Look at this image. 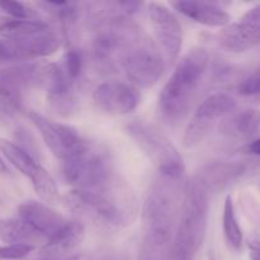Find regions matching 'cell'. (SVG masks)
<instances>
[{
	"mask_svg": "<svg viewBox=\"0 0 260 260\" xmlns=\"http://www.w3.org/2000/svg\"><path fill=\"white\" fill-rule=\"evenodd\" d=\"M63 202L76 215L106 230L131 225L139 213L136 196L116 174L95 189H73L66 193Z\"/></svg>",
	"mask_w": 260,
	"mask_h": 260,
	"instance_id": "1",
	"label": "cell"
},
{
	"mask_svg": "<svg viewBox=\"0 0 260 260\" xmlns=\"http://www.w3.org/2000/svg\"><path fill=\"white\" fill-rule=\"evenodd\" d=\"M208 60L206 48L194 47L178 61L157 99V114L165 124L178 126L188 116L207 70Z\"/></svg>",
	"mask_w": 260,
	"mask_h": 260,
	"instance_id": "2",
	"label": "cell"
},
{
	"mask_svg": "<svg viewBox=\"0 0 260 260\" xmlns=\"http://www.w3.org/2000/svg\"><path fill=\"white\" fill-rule=\"evenodd\" d=\"M183 177L157 173L142 206V226L146 240L164 246L173 239L184 194Z\"/></svg>",
	"mask_w": 260,
	"mask_h": 260,
	"instance_id": "3",
	"label": "cell"
},
{
	"mask_svg": "<svg viewBox=\"0 0 260 260\" xmlns=\"http://www.w3.org/2000/svg\"><path fill=\"white\" fill-rule=\"evenodd\" d=\"M210 211V188L198 175L184 187L182 207L173 236L175 260H193L206 238Z\"/></svg>",
	"mask_w": 260,
	"mask_h": 260,
	"instance_id": "4",
	"label": "cell"
},
{
	"mask_svg": "<svg viewBox=\"0 0 260 260\" xmlns=\"http://www.w3.org/2000/svg\"><path fill=\"white\" fill-rule=\"evenodd\" d=\"M119 66L134 85L146 89L161 79L167 63L156 42L134 23L122 48Z\"/></svg>",
	"mask_w": 260,
	"mask_h": 260,
	"instance_id": "5",
	"label": "cell"
},
{
	"mask_svg": "<svg viewBox=\"0 0 260 260\" xmlns=\"http://www.w3.org/2000/svg\"><path fill=\"white\" fill-rule=\"evenodd\" d=\"M126 132L147 159L157 168L159 174L172 177L184 175L182 155L159 127L144 119H135L127 124Z\"/></svg>",
	"mask_w": 260,
	"mask_h": 260,
	"instance_id": "6",
	"label": "cell"
},
{
	"mask_svg": "<svg viewBox=\"0 0 260 260\" xmlns=\"http://www.w3.org/2000/svg\"><path fill=\"white\" fill-rule=\"evenodd\" d=\"M113 175L108 155L90 142L83 151L63 161V177L74 189H95Z\"/></svg>",
	"mask_w": 260,
	"mask_h": 260,
	"instance_id": "7",
	"label": "cell"
},
{
	"mask_svg": "<svg viewBox=\"0 0 260 260\" xmlns=\"http://www.w3.org/2000/svg\"><path fill=\"white\" fill-rule=\"evenodd\" d=\"M40 63H18L0 70V116L12 118L23 108V94L38 85Z\"/></svg>",
	"mask_w": 260,
	"mask_h": 260,
	"instance_id": "8",
	"label": "cell"
},
{
	"mask_svg": "<svg viewBox=\"0 0 260 260\" xmlns=\"http://www.w3.org/2000/svg\"><path fill=\"white\" fill-rule=\"evenodd\" d=\"M236 106V101L230 94L215 93L208 95L198 106L185 127L182 140L183 146L185 149L198 146L210 134L216 122L233 113Z\"/></svg>",
	"mask_w": 260,
	"mask_h": 260,
	"instance_id": "9",
	"label": "cell"
},
{
	"mask_svg": "<svg viewBox=\"0 0 260 260\" xmlns=\"http://www.w3.org/2000/svg\"><path fill=\"white\" fill-rule=\"evenodd\" d=\"M0 152L5 159L24 177L32 182L35 192L45 203H55L58 200V188L52 175L33 159L32 155L19 145L0 137Z\"/></svg>",
	"mask_w": 260,
	"mask_h": 260,
	"instance_id": "10",
	"label": "cell"
},
{
	"mask_svg": "<svg viewBox=\"0 0 260 260\" xmlns=\"http://www.w3.org/2000/svg\"><path fill=\"white\" fill-rule=\"evenodd\" d=\"M28 117L38 129L53 156L60 159L62 162L78 155L89 145V142L79 134L78 129L69 124L48 119L33 111L29 112Z\"/></svg>",
	"mask_w": 260,
	"mask_h": 260,
	"instance_id": "11",
	"label": "cell"
},
{
	"mask_svg": "<svg viewBox=\"0 0 260 260\" xmlns=\"http://www.w3.org/2000/svg\"><path fill=\"white\" fill-rule=\"evenodd\" d=\"M156 45L164 57L165 63H175L179 58L183 45V30L179 20L169 8L157 2L147 5Z\"/></svg>",
	"mask_w": 260,
	"mask_h": 260,
	"instance_id": "12",
	"label": "cell"
},
{
	"mask_svg": "<svg viewBox=\"0 0 260 260\" xmlns=\"http://www.w3.org/2000/svg\"><path fill=\"white\" fill-rule=\"evenodd\" d=\"M260 43V4L250 8L238 22L228 24L218 36L222 50L241 53Z\"/></svg>",
	"mask_w": 260,
	"mask_h": 260,
	"instance_id": "13",
	"label": "cell"
},
{
	"mask_svg": "<svg viewBox=\"0 0 260 260\" xmlns=\"http://www.w3.org/2000/svg\"><path fill=\"white\" fill-rule=\"evenodd\" d=\"M93 101L96 108L114 116L131 113L140 103V94L134 85L123 81H106L95 88Z\"/></svg>",
	"mask_w": 260,
	"mask_h": 260,
	"instance_id": "14",
	"label": "cell"
},
{
	"mask_svg": "<svg viewBox=\"0 0 260 260\" xmlns=\"http://www.w3.org/2000/svg\"><path fill=\"white\" fill-rule=\"evenodd\" d=\"M18 217L30 226L43 240L53 235L62 228L66 220L47 203L38 201H25L18 207Z\"/></svg>",
	"mask_w": 260,
	"mask_h": 260,
	"instance_id": "15",
	"label": "cell"
},
{
	"mask_svg": "<svg viewBox=\"0 0 260 260\" xmlns=\"http://www.w3.org/2000/svg\"><path fill=\"white\" fill-rule=\"evenodd\" d=\"M85 238V226L78 220L66 221L62 228L56 231L43 243L41 254L45 258H62L75 250Z\"/></svg>",
	"mask_w": 260,
	"mask_h": 260,
	"instance_id": "16",
	"label": "cell"
},
{
	"mask_svg": "<svg viewBox=\"0 0 260 260\" xmlns=\"http://www.w3.org/2000/svg\"><path fill=\"white\" fill-rule=\"evenodd\" d=\"M170 5L184 17L207 27H226L230 23V14L216 3L178 0Z\"/></svg>",
	"mask_w": 260,
	"mask_h": 260,
	"instance_id": "17",
	"label": "cell"
},
{
	"mask_svg": "<svg viewBox=\"0 0 260 260\" xmlns=\"http://www.w3.org/2000/svg\"><path fill=\"white\" fill-rule=\"evenodd\" d=\"M0 240L8 245L36 246L38 243H45L43 238L19 217L0 220Z\"/></svg>",
	"mask_w": 260,
	"mask_h": 260,
	"instance_id": "18",
	"label": "cell"
},
{
	"mask_svg": "<svg viewBox=\"0 0 260 260\" xmlns=\"http://www.w3.org/2000/svg\"><path fill=\"white\" fill-rule=\"evenodd\" d=\"M260 129V111L248 109L223 122L222 132L236 139H250Z\"/></svg>",
	"mask_w": 260,
	"mask_h": 260,
	"instance_id": "19",
	"label": "cell"
},
{
	"mask_svg": "<svg viewBox=\"0 0 260 260\" xmlns=\"http://www.w3.org/2000/svg\"><path fill=\"white\" fill-rule=\"evenodd\" d=\"M52 29L47 23L35 19H8L0 24V37L3 40H18L30 37Z\"/></svg>",
	"mask_w": 260,
	"mask_h": 260,
	"instance_id": "20",
	"label": "cell"
},
{
	"mask_svg": "<svg viewBox=\"0 0 260 260\" xmlns=\"http://www.w3.org/2000/svg\"><path fill=\"white\" fill-rule=\"evenodd\" d=\"M222 226L223 234L228 240V243L234 249L239 250L243 245V231L238 222V218L235 215V207L231 196H228L223 205V216H222Z\"/></svg>",
	"mask_w": 260,
	"mask_h": 260,
	"instance_id": "21",
	"label": "cell"
},
{
	"mask_svg": "<svg viewBox=\"0 0 260 260\" xmlns=\"http://www.w3.org/2000/svg\"><path fill=\"white\" fill-rule=\"evenodd\" d=\"M58 66L65 73V75L75 83L79 79V76L81 75V71H83L84 68V55L81 50L76 47L69 48L63 53Z\"/></svg>",
	"mask_w": 260,
	"mask_h": 260,
	"instance_id": "22",
	"label": "cell"
},
{
	"mask_svg": "<svg viewBox=\"0 0 260 260\" xmlns=\"http://www.w3.org/2000/svg\"><path fill=\"white\" fill-rule=\"evenodd\" d=\"M0 9L12 19H32V12L25 4L20 2H10V0H0Z\"/></svg>",
	"mask_w": 260,
	"mask_h": 260,
	"instance_id": "23",
	"label": "cell"
},
{
	"mask_svg": "<svg viewBox=\"0 0 260 260\" xmlns=\"http://www.w3.org/2000/svg\"><path fill=\"white\" fill-rule=\"evenodd\" d=\"M36 246L32 245H4L0 246V260H19L29 255Z\"/></svg>",
	"mask_w": 260,
	"mask_h": 260,
	"instance_id": "24",
	"label": "cell"
},
{
	"mask_svg": "<svg viewBox=\"0 0 260 260\" xmlns=\"http://www.w3.org/2000/svg\"><path fill=\"white\" fill-rule=\"evenodd\" d=\"M239 93L246 96L260 94V66L245 80L241 81V84L239 85Z\"/></svg>",
	"mask_w": 260,
	"mask_h": 260,
	"instance_id": "25",
	"label": "cell"
},
{
	"mask_svg": "<svg viewBox=\"0 0 260 260\" xmlns=\"http://www.w3.org/2000/svg\"><path fill=\"white\" fill-rule=\"evenodd\" d=\"M38 260H91L88 254H75V255L66 256V258H43Z\"/></svg>",
	"mask_w": 260,
	"mask_h": 260,
	"instance_id": "26",
	"label": "cell"
},
{
	"mask_svg": "<svg viewBox=\"0 0 260 260\" xmlns=\"http://www.w3.org/2000/svg\"><path fill=\"white\" fill-rule=\"evenodd\" d=\"M248 150H249V152H251V154L258 155V156H260V137H259V139H256L255 141L251 142L250 145H249Z\"/></svg>",
	"mask_w": 260,
	"mask_h": 260,
	"instance_id": "27",
	"label": "cell"
},
{
	"mask_svg": "<svg viewBox=\"0 0 260 260\" xmlns=\"http://www.w3.org/2000/svg\"><path fill=\"white\" fill-rule=\"evenodd\" d=\"M250 260H260V250H254L250 253Z\"/></svg>",
	"mask_w": 260,
	"mask_h": 260,
	"instance_id": "28",
	"label": "cell"
},
{
	"mask_svg": "<svg viewBox=\"0 0 260 260\" xmlns=\"http://www.w3.org/2000/svg\"><path fill=\"white\" fill-rule=\"evenodd\" d=\"M7 172V165H5L4 160L2 159V156H0V173H5Z\"/></svg>",
	"mask_w": 260,
	"mask_h": 260,
	"instance_id": "29",
	"label": "cell"
}]
</instances>
